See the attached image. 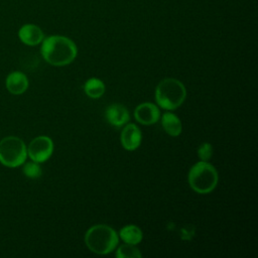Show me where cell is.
Segmentation results:
<instances>
[{
    "label": "cell",
    "instance_id": "obj_1",
    "mask_svg": "<svg viewBox=\"0 0 258 258\" xmlns=\"http://www.w3.org/2000/svg\"><path fill=\"white\" fill-rule=\"evenodd\" d=\"M40 52L46 62L54 67L70 64L77 56L75 42L62 35H50L41 41Z\"/></svg>",
    "mask_w": 258,
    "mask_h": 258
},
{
    "label": "cell",
    "instance_id": "obj_2",
    "mask_svg": "<svg viewBox=\"0 0 258 258\" xmlns=\"http://www.w3.org/2000/svg\"><path fill=\"white\" fill-rule=\"evenodd\" d=\"M119 235L110 226L104 224L94 225L85 234L86 246L92 252L100 255L111 253L117 247Z\"/></svg>",
    "mask_w": 258,
    "mask_h": 258
},
{
    "label": "cell",
    "instance_id": "obj_3",
    "mask_svg": "<svg viewBox=\"0 0 258 258\" xmlns=\"http://www.w3.org/2000/svg\"><path fill=\"white\" fill-rule=\"evenodd\" d=\"M186 89L184 85L173 78L163 79L155 88V101L157 105L167 111L177 109L185 100Z\"/></svg>",
    "mask_w": 258,
    "mask_h": 258
},
{
    "label": "cell",
    "instance_id": "obj_4",
    "mask_svg": "<svg viewBox=\"0 0 258 258\" xmlns=\"http://www.w3.org/2000/svg\"><path fill=\"white\" fill-rule=\"evenodd\" d=\"M187 180L190 187L198 194H209L217 186L219 175L211 163L201 160L190 167Z\"/></svg>",
    "mask_w": 258,
    "mask_h": 258
},
{
    "label": "cell",
    "instance_id": "obj_5",
    "mask_svg": "<svg viewBox=\"0 0 258 258\" xmlns=\"http://www.w3.org/2000/svg\"><path fill=\"white\" fill-rule=\"evenodd\" d=\"M27 157V147L22 139L7 136L0 141V163L7 167H17L23 164Z\"/></svg>",
    "mask_w": 258,
    "mask_h": 258
},
{
    "label": "cell",
    "instance_id": "obj_6",
    "mask_svg": "<svg viewBox=\"0 0 258 258\" xmlns=\"http://www.w3.org/2000/svg\"><path fill=\"white\" fill-rule=\"evenodd\" d=\"M53 152V142L45 135L37 136L31 140L27 147V155L32 161L41 163L46 161Z\"/></svg>",
    "mask_w": 258,
    "mask_h": 258
},
{
    "label": "cell",
    "instance_id": "obj_7",
    "mask_svg": "<svg viewBox=\"0 0 258 258\" xmlns=\"http://www.w3.org/2000/svg\"><path fill=\"white\" fill-rule=\"evenodd\" d=\"M134 117L140 124L151 125L155 124L160 119V110L157 105L145 102L139 104L134 110Z\"/></svg>",
    "mask_w": 258,
    "mask_h": 258
},
{
    "label": "cell",
    "instance_id": "obj_8",
    "mask_svg": "<svg viewBox=\"0 0 258 258\" xmlns=\"http://www.w3.org/2000/svg\"><path fill=\"white\" fill-rule=\"evenodd\" d=\"M120 140L122 146L129 151L137 149L142 141V133L139 127L134 123L126 124L121 131Z\"/></svg>",
    "mask_w": 258,
    "mask_h": 258
},
{
    "label": "cell",
    "instance_id": "obj_9",
    "mask_svg": "<svg viewBox=\"0 0 258 258\" xmlns=\"http://www.w3.org/2000/svg\"><path fill=\"white\" fill-rule=\"evenodd\" d=\"M105 116L109 124L115 127H121L125 125L130 119L127 108L121 104L109 105L105 111Z\"/></svg>",
    "mask_w": 258,
    "mask_h": 258
},
{
    "label": "cell",
    "instance_id": "obj_10",
    "mask_svg": "<svg viewBox=\"0 0 258 258\" xmlns=\"http://www.w3.org/2000/svg\"><path fill=\"white\" fill-rule=\"evenodd\" d=\"M19 39L26 45H37L41 43L44 38L43 31L35 24H24L18 30Z\"/></svg>",
    "mask_w": 258,
    "mask_h": 258
},
{
    "label": "cell",
    "instance_id": "obj_11",
    "mask_svg": "<svg viewBox=\"0 0 258 258\" xmlns=\"http://www.w3.org/2000/svg\"><path fill=\"white\" fill-rule=\"evenodd\" d=\"M6 88L13 95L23 94L28 88V79L21 72H12L6 78Z\"/></svg>",
    "mask_w": 258,
    "mask_h": 258
},
{
    "label": "cell",
    "instance_id": "obj_12",
    "mask_svg": "<svg viewBox=\"0 0 258 258\" xmlns=\"http://www.w3.org/2000/svg\"><path fill=\"white\" fill-rule=\"evenodd\" d=\"M161 125H162L164 131L172 137H176V136L180 135L181 130H182V125H181L180 119L175 114H173L169 111L162 114Z\"/></svg>",
    "mask_w": 258,
    "mask_h": 258
},
{
    "label": "cell",
    "instance_id": "obj_13",
    "mask_svg": "<svg viewBox=\"0 0 258 258\" xmlns=\"http://www.w3.org/2000/svg\"><path fill=\"white\" fill-rule=\"evenodd\" d=\"M119 237L124 243L137 245L142 241L143 234L140 228L136 225H126L120 230Z\"/></svg>",
    "mask_w": 258,
    "mask_h": 258
},
{
    "label": "cell",
    "instance_id": "obj_14",
    "mask_svg": "<svg viewBox=\"0 0 258 258\" xmlns=\"http://www.w3.org/2000/svg\"><path fill=\"white\" fill-rule=\"evenodd\" d=\"M84 91L89 98L99 99L105 93V84L98 78H91L86 81Z\"/></svg>",
    "mask_w": 258,
    "mask_h": 258
},
{
    "label": "cell",
    "instance_id": "obj_15",
    "mask_svg": "<svg viewBox=\"0 0 258 258\" xmlns=\"http://www.w3.org/2000/svg\"><path fill=\"white\" fill-rule=\"evenodd\" d=\"M116 257L118 258H141L142 254L136 245L122 244L116 250Z\"/></svg>",
    "mask_w": 258,
    "mask_h": 258
},
{
    "label": "cell",
    "instance_id": "obj_16",
    "mask_svg": "<svg viewBox=\"0 0 258 258\" xmlns=\"http://www.w3.org/2000/svg\"><path fill=\"white\" fill-rule=\"evenodd\" d=\"M24 175L28 178H38L41 173H42V170H41V167L39 165L38 162H35V161H31V162H27L24 164L23 166V169H22Z\"/></svg>",
    "mask_w": 258,
    "mask_h": 258
},
{
    "label": "cell",
    "instance_id": "obj_17",
    "mask_svg": "<svg viewBox=\"0 0 258 258\" xmlns=\"http://www.w3.org/2000/svg\"><path fill=\"white\" fill-rule=\"evenodd\" d=\"M213 155V146L209 142L202 143L198 148V156L202 161H209Z\"/></svg>",
    "mask_w": 258,
    "mask_h": 258
}]
</instances>
